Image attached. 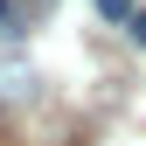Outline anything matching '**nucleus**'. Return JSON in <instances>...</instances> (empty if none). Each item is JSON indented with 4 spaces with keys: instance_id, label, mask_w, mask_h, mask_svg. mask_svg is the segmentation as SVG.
Here are the masks:
<instances>
[{
    "instance_id": "f257e3e1",
    "label": "nucleus",
    "mask_w": 146,
    "mask_h": 146,
    "mask_svg": "<svg viewBox=\"0 0 146 146\" xmlns=\"http://www.w3.org/2000/svg\"><path fill=\"white\" fill-rule=\"evenodd\" d=\"M0 98H35V63L0 56Z\"/></svg>"
},
{
    "instance_id": "f03ea898",
    "label": "nucleus",
    "mask_w": 146,
    "mask_h": 146,
    "mask_svg": "<svg viewBox=\"0 0 146 146\" xmlns=\"http://www.w3.org/2000/svg\"><path fill=\"white\" fill-rule=\"evenodd\" d=\"M104 14H111V21H132V0H98Z\"/></svg>"
},
{
    "instance_id": "7ed1b4c3",
    "label": "nucleus",
    "mask_w": 146,
    "mask_h": 146,
    "mask_svg": "<svg viewBox=\"0 0 146 146\" xmlns=\"http://www.w3.org/2000/svg\"><path fill=\"white\" fill-rule=\"evenodd\" d=\"M0 35H21V21H14V0H0Z\"/></svg>"
},
{
    "instance_id": "20e7f679",
    "label": "nucleus",
    "mask_w": 146,
    "mask_h": 146,
    "mask_svg": "<svg viewBox=\"0 0 146 146\" xmlns=\"http://www.w3.org/2000/svg\"><path fill=\"white\" fill-rule=\"evenodd\" d=\"M125 35H132V42H139V49H146V7H139V14H132V21H125Z\"/></svg>"
},
{
    "instance_id": "39448f33",
    "label": "nucleus",
    "mask_w": 146,
    "mask_h": 146,
    "mask_svg": "<svg viewBox=\"0 0 146 146\" xmlns=\"http://www.w3.org/2000/svg\"><path fill=\"white\" fill-rule=\"evenodd\" d=\"M35 7H49V0H35Z\"/></svg>"
},
{
    "instance_id": "423d86ee",
    "label": "nucleus",
    "mask_w": 146,
    "mask_h": 146,
    "mask_svg": "<svg viewBox=\"0 0 146 146\" xmlns=\"http://www.w3.org/2000/svg\"><path fill=\"white\" fill-rule=\"evenodd\" d=\"M0 146H7V139H0Z\"/></svg>"
}]
</instances>
